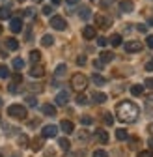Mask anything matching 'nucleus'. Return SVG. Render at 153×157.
<instances>
[{
    "label": "nucleus",
    "instance_id": "1",
    "mask_svg": "<svg viewBox=\"0 0 153 157\" xmlns=\"http://www.w3.org/2000/svg\"><path fill=\"white\" fill-rule=\"evenodd\" d=\"M116 114H118V120H121L125 124H132V122H136V118L140 114V109L132 101H121L116 107Z\"/></svg>",
    "mask_w": 153,
    "mask_h": 157
},
{
    "label": "nucleus",
    "instance_id": "2",
    "mask_svg": "<svg viewBox=\"0 0 153 157\" xmlns=\"http://www.w3.org/2000/svg\"><path fill=\"white\" fill-rule=\"evenodd\" d=\"M71 86H73L75 90H79V92L86 90V86H88V77L82 75V73H75V75L71 77Z\"/></svg>",
    "mask_w": 153,
    "mask_h": 157
},
{
    "label": "nucleus",
    "instance_id": "3",
    "mask_svg": "<svg viewBox=\"0 0 153 157\" xmlns=\"http://www.w3.org/2000/svg\"><path fill=\"white\" fill-rule=\"evenodd\" d=\"M8 114H9L11 118H17V120H24L28 112H26V109H24L23 105H9Z\"/></svg>",
    "mask_w": 153,
    "mask_h": 157
},
{
    "label": "nucleus",
    "instance_id": "4",
    "mask_svg": "<svg viewBox=\"0 0 153 157\" xmlns=\"http://www.w3.org/2000/svg\"><path fill=\"white\" fill-rule=\"evenodd\" d=\"M50 26H52L54 30H65V21H64V17H60V15L50 17Z\"/></svg>",
    "mask_w": 153,
    "mask_h": 157
},
{
    "label": "nucleus",
    "instance_id": "5",
    "mask_svg": "<svg viewBox=\"0 0 153 157\" xmlns=\"http://www.w3.org/2000/svg\"><path fill=\"white\" fill-rule=\"evenodd\" d=\"M41 135H43V139H54V136L58 135V127L56 125H45Z\"/></svg>",
    "mask_w": 153,
    "mask_h": 157
},
{
    "label": "nucleus",
    "instance_id": "6",
    "mask_svg": "<svg viewBox=\"0 0 153 157\" xmlns=\"http://www.w3.org/2000/svg\"><path fill=\"white\" fill-rule=\"evenodd\" d=\"M142 43L140 41H127L125 43V51L127 52H138V51H142Z\"/></svg>",
    "mask_w": 153,
    "mask_h": 157
},
{
    "label": "nucleus",
    "instance_id": "7",
    "mask_svg": "<svg viewBox=\"0 0 153 157\" xmlns=\"http://www.w3.org/2000/svg\"><path fill=\"white\" fill-rule=\"evenodd\" d=\"M9 28H11V32H21L23 30V21H21V19H19V17H13L11 19V21H9Z\"/></svg>",
    "mask_w": 153,
    "mask_h": 157
},
{
    "label": "nucleus",
    "instance_id": "8",
    "mask_svg": "<svg viewBox=\"0 0 153 157\" xmlns=\"http://www.w3.org/2000/svg\"><path fill=\"white\" fill-rule=\"evenodd\" d=\"M67 101H69V92L64 90L56 95V105H67Z\"/></svg>",
    "mask_w": 153,
    "mask_h": 157
},
{
    "label": "nucleus",
    "instance_id": "9",
    "mask_svg": "<svg viewBox=\"0 0 153 157\" xmlns=\"http://www.w3.org/2000/svg\"><path fill=\"white\" fill-rule=\"evenodd\" d=\"M60 129H62L64 133L71 135V133L75 131V125H73V122H69V120H62V124H60Z\"/></svg>",
    "mask_w": 153,
    "mask_h": 157
},
{
    "label": "nucleus",
    "instance_id": "10",
    "mask_svg": "<svg viewBox=\"0 0 153 157\" xmlns=\"http://www.w3.org/2000/svg\"><path fill=\"white\" fill-rule=\"evenodd\" d=\"M95 139H97L101 144H106L108 142V133L105 129H97V131H95Z\"/></svg>",
    "mask_w": 153,
    "mask_h": 157
},
{
    "label": "nucleus",
    "instance_id": "11",
    "mask_svg": "<svg viewBox=\"0 0 153 157\" xmlns=\"http://www.w3.org/2000/svg\"><path fill=\"white\" fill-rule=\"evenodd\" d=\"M95 23H97L101 28H108L110 26V21H108L105 15H95Z\"/></svg>",
    "mask_w": 153,
    "mask_h": 157
},
{
    "label": "nucleus",
    "instance_id": "12",
    "mask_svg": "<svg viewBox=\"0 0 153 157\" xmlns=\"http://www.w3.org/2000/svg\"><path fill=\"white\" fill-rule=\"evenodd\" d=\"M91 81H93V84H97V86H105L106 84V78L103 75H99V73H93L91 75Z\"/></svg>",
    "mask_w": 153,
    "mask_h": 157
},
{
    "label": "nucleus",
    "instance_id": "13",
    "mask_svg": "<svg viewBox=\"0 0 153 157\" xmlns=\"http://www.w3.org/2000/svg\"><path fill=\"white\" fill-rule=\"evenodd\" d=\"M82 36H84V39H93L95 37V28L93 26H84Z\"/></svg>",
    "mask_w": 153,
    "mask_h": 157
},
{
    "label": "nucleus",
    "instance_id": "14",
    "mask_svg": "<svg viewBox=\"0 0 153 157\" xmlns=\"http://www.w3.org/2000/svg\"><path fill=\"white\" fill-rule=\"evenodd\" d=\"M41 112L45 114V116H56V109H54V105H43L41 107Z\"/></svg>",
    "mask_w": 153,
    "mask_h": 157
},
{
    "label": "nucleus",
    "instance_id": "15",
    "mask_svg": "<svg viewBox=\"0 0 153 157\" xmlns=\"http://www.w3.org/2000/svg\"><path fill=\"white\" fill-rule=\"evenodd\" d=\"M6 49L17 51V49H19V41H17V39H13V37H8V39H6Z\"/></svg>",
    "mask_w": 153,
    "mask_h": 157
},
{
    "label": "nucleus",
    "instance_id": "16",
    "mask_svg": "<svg viewBox=\"0 0 153 157\" xmlns=\"http://www.w3.org/2000/svg\"><path fill=\"white\" fill-rule=\"evenodd\" d=\"M30 75L35 77V78H37V77H43V75H45V69H43L41 66H34V67L30 69Z\"/></svg>",
    "mask_w": 153,
    "mask_h": 157
},
{
    "label": "nucleus",
    "instance_id": "17",
    "mask_svg": "<svg viewBox=\"0 0 153 157\" xmlns=\"http://www.w3.org/2000/svg\"><path fill=\"white\" fill-rule=\"evenodd\" d=\"M132 2H127V0H123V2H120V10L123 11V13H131L132 11Z\"/></svg>",
    "mask_w": 153,
    "mask_h": 157
},
{
    "label": "nucleus",
    "instance_id": "18",
    "mask_svg": "<svg viewBox=\"0 0 153 157\" xmlns=\"http://www.w3.org/2000/svg\"><path fill=\"white\" fill-rule=\"evenodd\" d=\"M110 45H112V47H120V45H121V36H120V34L110 36Z\"/></svg>",
    "mask_w": 153,
    "mask_h": 157
},
{
    "label": "nucleus",
    "instance_id": "19",
    "mask_svg": "<svg viewBox=\"0 0 153 157\" xmlns=\"http://www.w3.org/2000/svg\"><path fill=\"white\" fill-rule=\"evenodd\" d=\"M54 43V37L50 36V34H45L43 37H41V45H45V47H50Z\"/></svg>",
    "mask_w": 153,
    "mask_h": 157
},
{
    "label": "nucleus",
    "instance_id": "20",
    "mask_svg": "<svg viewBox=\"0 0 153 157\" xmlns=\"http://www.w3.org/2000/svg\"><path fill=\"white\" fill-rule=\"evenodd\" d=\"M131 94H132V95H142V94H144V84H135V86H131Z\"/></svg>",
    "mask_w": 153,
    "mask_h": 157
},
{
    "label": "nucleus",
    "instance_id": "21",
    "mask_svg": "<svg viewBox=\"0 0 153 157\" xmlns=\"http://www.w3.org/2000/svg\"><path fill=\"white\" fill-rule=\"evenodd\" d=\"M93 101L97 103V105H101V103H105V101H106V95H105V94H101V92H97V94H93Z\"/></svg>",
    "mask_w": 153,
    "mask_h": 157
},
{
    "label": "nucleus",
    "instance_id": "22",
    "mask_svg": "<svg viewBox=\"0 0 153 157\" xmlns=\"http://www.w3.org/2000/svg\"><path fill=\"white\" fill-rule=\"evenodd\" d=\"M79 15H80V19H84V21H88V19L91 17V11H90V8H80Z\"/></svg>",
    "mask_w": 153,
    "mask_h": 157
},
{
    "label": "nucleus",
    "instance_id": "23",
    "mask_svg": "<svg viewBox=\"0 0 153 157\" xmlns=\"http://www.w3.org/2000/svg\"><path fill=\"white\" fill-rule=\"evenodd\" d=\"M101 60H103L105 64H106V62H112V60H114V54L108 52V51H103V52H101Z\"/></svg>",
    "mask_w": 153,
    "mask_h": 157
},
{
    "label": "nucleus",
    "instance_id": "24",
    "mask_svg": "<svg viewBox=\"0 0 153 157\" xmlns=\"http://www.w3.org/2000/svg\"><path fill=\"white\" fill-rule=\"evenodd\" d=\"M65 71H67V66H65V64H60L58 67H56L54 75H56V77H64V75H65Z\"/></svg>",
    "mask_w": 153,
    "mask_h": 157
},
{
    "label": "nucleus",
    "instance_id": "25",
    "mask_svg": "<svg viewBox=\"0 0 153 157\" xmlns=\"http://www.w3.org/2000/svg\"><path fill=\"white\" fill-rule=\"evenodd\" d=\"M43 148V140L41 139H34V142H32V150L34 151H39Z\"/></svg>",
    "mask_w": 153,
    "mask_h": 157
},
{
    "label": "nucleus",
    "instance_id": "26",
    "mask_svg": "<svg viewBox=\"0 0 153 157\" xmlns=\"http://www.w3.org/2000/svg\"><path fill=\"white\" fill-rule=\"evenodd\" d=\"M39 60H41V52L39 51H32L30 52V62L35 64V62H39Z\"/></svg>",
    "mask_w": 153,
    "mask_h": 157
},
{
    "label": "nucleus",
    "instance_id": "27",
    "mask_svg": "<svg viewBox=\"0 0 153 157\" xmlns=\"http://www.w3.org/2000/svg\"><path fill=\"white\" fill-rule=\"evenodd\" d=\"M9 13H11V10H9L8 6H2V8H0V19H9Z\"/></svg>",
    "mask_w": 153,
    "mask_h": 157
},
{
    "label": "nucleus",
    "instance_id": "28",
    "mask_svg": "<svg viewBox=\"0 0 153 157\" xmlns=\"http://www.w3.org/2000/svg\"><path fill=\"white\" fill-rule=\"evenodd\" d=\"M13 67H15L17 71H21V69L24 67V60H23V58H15V60H13Z\"/></svg>",
    "mask_w": 153,
    "mask_h": 157
},
{
    "label": "nucleus",
    "instance_id": "29",
    "mask_svg": "<svg viewBox=\"0 0 153 157\" xmlns=\"http://www.w3.org/2000/svg\"><path fill=\"white\" fill-rule=\"evenodd\" d=\"M127 136H129V135H127L125 129H116V139H118V140H125Z\"/></svg>",
    "mask_w": 153,
    "mask_h": 157
},
{
    "label": "nucleus",
    "instance_id": "30",
    "mask_svg": "<svg viewBox=\"0 0 153 157\" xmlns=\"http://www.w3.org/2000/svg\"><path fill=\"white\" fill-rule=\"evenodd\" d=\"M28 142H30V140H28V136H26V135H21V136H19V144H21V148H26Z\"/></svg>",
    "mask_w": 153,
    "mask_h": 157
},
{
    "label": "nucleus",
    "instance_id": "31",
    "mask_svg": "<svg viewBox=\"0 0 153 157\" xmlns=\"http://www.w3.org/2000/svg\"><path fill=\"white\" fill-rule=\"evenodd\" d=\"M9 77V69L6 66H0V78H8Z\"/></svg>",
    "mask_w": 153,
    "mask_h": 157
},
{
    "label": "nucleus",
    "instance_id": "32",
    "mask_svg": "<svg viewBox=\"0 0 153 157\" xmlns=\"http://www.w3.org/2000/svg\"><path fill=\"white\" fill-rule=\"evenodd\" d=\"M58 144H60V148H62L64 151H67V150H69V140H67V139H60V140H58Z\"/></svg>",
    "mask_w": 153,
    "mask_h": 157
},
{
    "label": "nucleus",
    "instance_id": "33",
    "mask_svg": "<svg viewBox=\"0 0 153 157\" xmlns=\"http://www.w3.org/2000/svg\"><path fill=\"white\" fill-rule=\"evenodd\" d=\"M76 103H79V105H86L88 103V97L84 94H79V95H76Z\"/></svg>",
    "mask_w": 153,
    "mask_h": 157
},
{
    "label": "nucleus",
    "instance_id": "34",
    "mask_svg": "<svg viewBox=\"0 0 153 157\" xmlns=\"http://www.w3.org/2000/svg\"><path fill=\"white\" fill-rule=\"evenodd\" d=\"M105 124H106V125H112V124H114V116H112L110 112H105Z\"/></svg>",
    "mask_w": 153,
    "mask_h": 157
},
{
    "label": "nucleus",
    "instance_id": "35",
    "mask_svg": "<svg viewBox=\"0 0 153 157\" xmlns=\"http://www.w3.org/2000/svg\"><path fill=\"white\" fill-rule=\"evenodd\" d=\"M26 103H28L30 107H35V105H37V99H35L34 95H28V97H26Z\"/></svg>",
    "mask_w": 153,
    "mask_h": 157
},
{
    "label": "nucleus",
    "instance_id": "36",
    "mask_svg": "<svg viewBox=\"0 0 153 157\" xmlns=\"http://www.w3.org/2000/svg\"><path fill=\"white\" fill-rule=\"evenodd\" d=\"M93 157H108V153L105 150H95L93 151Z\"/></svg>",
    "mask_w": 153,
    "mask_h": 157
},
{
    "label": "nucleus",
    "instance_id": "37",
    "mask_svg": "<svg viewBox=\"0 0 153 157\" xmlns=\"http://www.w3.org/2000/svg\"><path fill=\"white\" fill-rule=\"evenodd\" d=\"M138 157H153V151L151 150H144V151L138 153Z\"/></svg>",
    "mask_w": 153,
    "mask_h": 157
},
{
    "label": "nucleus",
    "instance_id": "38",
    "mask_svg": "<svg viewBox=\"0 0 153 157\" xmlns=\"http://www.w3.org/2000/svg\"><path fill=\"white\" fill-rule=\"evenodd\" d=\"M106 43H108V39H106V37H97V45H99V47H105Z\"/></svg>",
    "mask_w": 153,
    "mask_h": 157
},
{
    "label": "nucleus",
    "instance_id": "39",
    "mask_svg": "<svg viewBox=\"0 0 153 157\" xmlns=\"http://www.w3.org/2000/svg\"><path fill=\"white\" fill-rule=\"evenodd\" d=\"M80 122H82V125H90V124H91L93 120H91L90 116H82V120H80Z\"/></svg>",
    "mask_w": 153,
    "mask_h": 157
},
{
    "label": "nucleus",
    "instance_id": "40",
    "mask_svg": "<svg viewBox=\"0 0 153 157\" xmlns=\"http://www.w3.org/2000/svg\"><path fill=\"white\" fill-rule=\"evenodd\" d=\"M41 11H43L45 15H50V13H52V6H43V10H41Z\"/></svg>",
    "mask_w": 153,
    "mask_h": 157
},
{
    "label": "nucleus",
    "instance_id": "41",
    "mask_svg": "<svg viewBox=\"0 0 153 157\" xmlns=\"http://www.w3.org/2000/svg\"><path fill=\"white\" fill-rule=\"evenodd\" d=\"M13 82H15V84H19V82H23V77L19 75V73H17V75H13Z\"/></svg>",
    "mask_w": 153,
    "mask_h": 157
},
{
    "label": "nucleus",
    "instance_id": "42",
    "mask_svg": "<svg viewBox=\"0 0 153 157\" xmlns=\"http://www.w3.org/2000/svg\"><path fill=\"white\" fill-rule=\"evenodd\" d=\"M76 64H79V66H84V64H86V56H79V58H76Z\"/></svg>",
    "mask_w": 153,
    "mask_h": 157
},
{
    "label": "nucleus",
    "instance_id": "43",
    "mask_svg": "<svg viewBox=\"0 0 153 157\" xmlns=\"http://www.w3.org/2000/svg\"><path fill=\"white\" fill-rule=\"evenodd\" d=\"M144 86H147V88H151V90H153V78H146Z\"/></svg>",
    "mask_w": 153,
    "mask_h": 157
},
{
    "label": "nucleus",
    "instance_id": "44",
    "mask_svg": "<svg viewBox=\"0 0 153 157\" xmlns=\"http://www.w3.org/2000/svg\"><path fill=\"white\" fill-rule=\"evenodd\" d=\"M103 64H105L103 60H95V62H93V66L97 67V69H101V67H103Z\"/></svg>",
    "mask_w": 153,
    "mask_h": 157
},
{
    "label": "nucleus",
    "instance_id": "45",
    "mask_svg": "<svg viewBox=\"0 0 153 157\" xmlns=\"http://www.w3.org/2000/svg\"><path fill=\"white\" fill-rule=\"evenodd\" d=\"M146 69H147V71H153V58H151V60L146 64Z\"/></svg>",
    "mask_w": 153,
    "mask_h": 157
},
{
    "label": "nucleus",
    "instance_id": "46",
    "mask_svg": "<svg viewBox=\"0 0 153 157\" xmlns=\"http://www.w3.org/2000/svg\"><path fill=\"white\" fill-rule=\"evenodd\" d=\"M147 47L153 49V36H147Z\"/></svg>",
    "mask_w": 153,
    "mask_h": 157
},
{
    "label": "nucleus",
    "instance_id": "47",
    "mask_svg": "<svg viewBox=\"0 0 153 157\" xmlns=\"http://www.w3.org/2000/svg\"><path fill=\"white\" fill-rule=\"evenodd\" d=\"M24 15H26V17H32V15H34V10H32V8H28V10L24 11Z\"/></svg>",
    "mask_w": 153,
    "mask_h": 157
},
{
    "label": "nucleus",
    "instance_id": "48",
    "mask_svg": "<svg viewBox=\"0 0 153 157\" xmlns=\"http://www.w3.org/2000/svg\"><path fill=\"white\" fill-rule=\"evenodd\" d=\"M138 30H140V32H146V30H147V26H146V25H138Z\"/></svg>",
    "mask_w": 153,
    "mask_h": 157
},
{
    "label": "nucleus",
    "instance_id": "49",
    "mask_svg": "<svg viewBox=\"0 0 153 157\" xmlns=\"http://www.w3.org/2000/svg\"><path fill=\"white\" fill-rule=\"evenodd\" d=\"M147 144H149V150H153V136H151V139L147 140Z\"/></svg>",
    "mask_w": 153,
    "mask_h": 157
},
{
    "label": "nucleus",
    "instance_id": "50",
    "mask_svg": "<svg viewBox=\"0 0 153 157\" xmlns=\"http://www.w3.org/2000/svg\"><path fill=\"white\" fill-rule=\"evenodd\" d=\"M50 2H52V4H54V6H58V4H60V2H62V0H50Z\"/></svg>",
    "mask_w": 153,
    "mask_h": 157
},
{
    "label": "nucleus",
    "instance_id": "51",
    "mask_svg": "<svg viewBox=\"0 0 153 157\" xmlns=\"http://www.w3.org/2000/svg\"><path fill=\"white\" fill-rule=\"evenodd\" d=\"M65 2H67V4H76L79 0H65Z\"/></svg>",
    "mask_w": 153,
    "mask_h": 157
},
{
    "label": "nucleus",
    "instance_id": "52",
    "mask_svg": "<svg viewBox=\"0 0 153 157\" xmlns=\"http://www.w3.org/2000/svg\"><path fill=\"white\" fill-rule=\"evenodd\" d=\"M147 129H149V133H153V124H149V127H147Z\"/></svg>",
    "mask_w": 153,
    "mask_h": 157
},
{
    "label": "nucleus",
    "instance_id": "53",
    "mask_svg": "<svg viewBox=\"0 0 153 157\" xmlns=\"http://www.w3.org/2000/svg\"><path fill=\"white\" fill-rule=\"evenodd\" d=\"M149 25H151V26H153V17H151V19H149Z\"/></svg>",
    "mask_w": 153,
    "mask_h": 157
},
{
    "label": "nucleus",
    "instance_id": "54",
    "mask_svg": "<svg viewBox=\"0 0 153 157\" xmlns=\"http://www.w3.org/2000/svg\"><path fill=\"white\" fill-rule=\"evenodd\" d=\"M0 157H4V153H2V150H0Z\"/></svg>",
    "mask_w": 153,
    "mask_h": 157
},
{
    "label": "nucleus",
    "instance_id": "55",
    "mask_svg": "<svg viewBox=\"0 0 153 157\" xmlns=\"http://www.w3.org/2000/svg\"><path fill=\"white\" fill-rule=\"evenodd\" d=\"M34 2H41V0H34Z\"/></svg>",
    "mask_w": 153,
    "mask_h": 157
},
{
    "label": "nucleus",
    "instance_id": "56",
    "mask_svg": "<svg viewBox=\"0 0 153 157\" xmlns=\"http://www.w3.org/2000/svg\"><path fill=\"white\" fill-rule=\"evenodd\" d=\"M17 2H24V0H17Z\"/></svg>",
    "mask_w": 153,
    "mask_h": 157
},
{
    "label": "nucleus",
    "instance_id": "57",
    "mask_svg": "<svg viewBox=\"0 0 153 157\" xmlns=\"http://www.w3.org/2000/svg\"><path fill=\"white\" fill-rule=\"evenodd\" d=\"M0 107H2V99H0Z\"/></svg>",
    "mask_w": 153,
    "mask_h": 157
},
{
    "label": "nucleus",
    "instance_id": "58",
    "mask_svg": "<svg viewBox=\"0 0 153 157\" xmlns=\"http://www.w3.org/2000/svg\"><path fill=\"white\" fill-rule=\"evenodd\" d=\"M0 34H2V26H0Z\"/></svg>",
    "mask_w": 153,
    "mask_h": 157
}]
</instances>
